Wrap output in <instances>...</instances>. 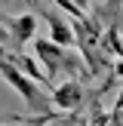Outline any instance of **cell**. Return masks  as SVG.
<instances>
[{
    "instance_id": "1",
    "label": "cell",
    "mask_w": 123,
    "mask_h": 126,
    "mask_svg": "<svg viewBox=\"0 0 123 126\" xmlns=\"http://www.w3.org/2000/svg\"><path fill=\"white\" fill-rule=\"evenodd\" d=\"M0 77H3L6 83H9L12 89L25 98V105H28L34 114H40V117H49V114H52V111H49V102H52V98H46V95L40 92L37 80H31L28 74H22L12 62H6L3 55H0Z\"/></svg>"
},
{
    "instance_id": "2",
    "label": "cell",
    "mask_w": 123,
    "mask_h": 126,
    "mask_svg": "<svg viewBox=\"0 0 123 126\" xmlns=\"http://www.w3.org/2000/svg\"><path fill=\"white\" fill-rule=\"evenodd\" d=\"M34 52H37V59H40V65H46L49 83H52V77H59L62 71L74 74V77H86V74H89L74 52H68L65 46H59V43H52V40H34Z\"/></svg>"
},
{
    "instance_id": "3",
    "label": "cell",
    "mask_w": 123,
    "mask_h": 126,
    "mask_svg": "<svg viewBox=\"0 0 123 126\" xmlns=\"http://www.w3.org/2000/svg\"><path fill=\"white\" fill-rule=\"evenodd\" d=\"M49 98H52V105L59 111H80L83 102H86V89H83L80 80H65V83L52 86Z\"/></svg>"
},
{
    "instance_id": "4",
    "label": "cell",
    "mask_w": 123,
    "mask_h": 126,
    "mask_svg": "<svg viewBox=\"0 0 123 126\" xmlns=\"http://www.w3.org/2000/svg\"><path fill=\"white\" fill-rule=\"evenodd\" d=\"M40 16L49 22V40L52 43H59V46H65V49L77 43V34H74L71 22H65L62 16H55V12H49V9H40Z\"/></svg>"
},
{
    "instance_id": "5",
    "label": "cell",
    "mask_w": 123,
    "mask_h": 126,
    "mask_svg": "<svg viewBox=\"0 0 123 126\" xmlns=\"http://www.w3.org/2000/svg\"><path fill=\"white\" fill-rule=\"evenodd\" d=\"M6 28H9L12 34V43L15 46H25V43L37 40V18L31 16V12H25V16H15V18H6Z\"/></svg>"
},
{
    "instance_id": "6",
    "label": "cell",
    "mask_w": 123,
    "mask_h": 126,
    "mask_svg": "<svg viewBox=\"0 0 123 126\" xmlns=\"http://www.w3.org/2000/svg\"><path fill=\"white\" fill-rule=\"evenodd\" d=\"M3 59H6V62H12V65H15V68H18L22 74H28L31 80H37V83H43V86H49V89H52L49 77H46V74H40V68H37L34 62L28 59V55H12V52H9V55H3Z\"/></svg>"
},
{
    "instance_id": "7",
    "label": "cell",
    "mask_w": 123,
    "mask_h": 126,
    "mask_svg": "<svg viewBox=\"0 0 123 126\" xmlns=\"http://www.w3.org/2000/svg\"><path fill=\"white\" fill-rule=\"evenodd\" d=\"M6 43H12V34H9V28L0 22V46H6Z\"/></svg>"
},
{
    "instance_id": "8",
    "label": "cell",
    "mask_w": 123,
    "mask_h": 126,
    "mask_svg": "<svg viewBox=\"0 0 123 126\" xmlns=\"http://www.w3.org/2000/svg\"><path fill=\"white\" fill-rule=\"evenodd\" d=\"M114 114H123V89H120V95L114 98Z\"/></svg>"
},
{
    "instance_id": "9",
    "label": "cell",
    "mask_w": 123,
    "mask_h": 126,
    "mask_svg": "<svg viewBox=\"0 0 123 126\" xmlns=\"http://www.w3.org/2000/svg\"><path fill=\"white\" fill-rule=\"evenodd\" d=\"M71 3H74V6H77V9H80V12H86V9H89V3H92V0H71Z\"/></svg>"
},
{
    "instance_id": "10",
    "label": "cell",
    "mask_w": 123,
    "mask_h": 126,
    "mask_svg": "<svg viewBox=\"0 0 123 126\" xmlns=\"http://www.w3.org/2000/svg\"><path fill=\"white\" fill-rule=\"evenodd\" d=\"M111 71H114V77H123V59H117V65L111 68Z\"/></svg>"
},
{
    "instance_id": "11",
    "label": "cell",
    "mask_w": 123,
    "mask_h": 126,
    "mask_svg": "<svg viewBox=\"0 0 123 126\" xmlns=\"http://www.w3.org/2000/svg\"><path fill=\"white\" fill-rule=\"evenodd\" d=\"M80 126H86V120H80Z\"/></svg>"
},
{
    "instance_id": "12",
    "label": "cell",
    "mask_w": 123,
    "mask_h": 126,
    "mask_svg": "<svg viewBox=\"0 0 123 126\" xmlns=\"http://www.w3.org/2000/svg\"><path fill=\"white\" fill-rule=\"evenodd\" d=\"M120 126H123V114H120Z\"/></svg>"
}]
</instances>
